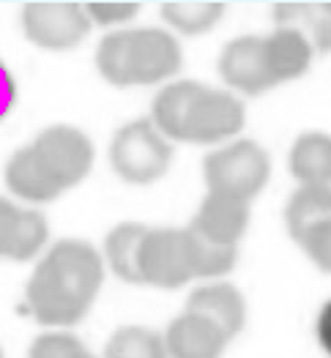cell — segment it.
<instances>
[{"mask_svg": "<svg viewBox=\"0 0 331 358\" xmlns=\"http://www.w3.org/2000/svg\"><path fill=\"white\" fill-rule=\"evenodd\" d=\"M101 282L104 263L88 241H58L30 273L25 290L30 315L41 326H74L88 315Z\"/></svg>", "mask_w": 331, "mask_h": 358, "instance_id": "1", "label": "cell"}, {"mask_svg": "<svg viewBox=\"0 0 331 358\" xmlns=\"http://www.w3.org/2000/svg\"><path fill=\"white\" fill-rule=\"evenodd\" d=\"M93 143L74 126H50L6 164V186L28 203H52L66 189L83 183L93 167Z\"/></svg>", "mask_w": 331, "mask_h": 358, "instance_id": "2", "label": "cell"}, {"mask_svg": "<svg viewBox=\"0 0 331 358\" xmlns=\"http://www.w3.org/2000/svg\"><path fill=\"white\" fill-rule=\"evenodd\" d=\"M183 63L178 38L164 28H123L107 33L96 50L99 74L118 88L156 85L176 77Z\"/></svg>", "mask_w": 331, "mask_h": 358, "instance_id": "3", "label": "cell"}, {"mask_svg": "<svg viewBox=\"0 0 331 358\" xmlns=\"http://www.w3.org/2000/svg\"><path fill=\"white\" fill-rule=\"evenodd\" d=\"M203 178L211 194H227L249 203L271 178V159L255 140H236L203 159Z\"/></svg>", "mask_w": 331, "mask_h": 358, "instance_id": "4", "label": "cell"}, {"mask_svg": "<svg viewBox=\"0 0 331 358\" xmlns=\"http://www.w3.org/2000/svg\"><path fill=\"white\" fill-rule=\"evenodd\" d=\"M140 285L178 290L189 279H197L195 238L186 227H156L148 230L137 249Z\"/></svg>", "mask_w": 331, "mask_h": 358, "instance_id": "5", "label": "cell"}, {"mask_svg": "<svg viewBox=\"0 0 331 358\" xmlns=\"http://www.w3.org/2000/svg\"><path fill=\"white\" fill-rule=\"evenodd\" d=\"M110 162L118 178L134 186L156 183L173 162V145L153 129L148 118L120 126L110 145Z\"/></svg>", "mask_w": 331, "mask_h": 358, "instance_id": "6", "label": "cell"}, {"mask_svg": "<svg viewBox=\"0 0 331 358\" xmlns=\"http://www.w3.org/2000/svg\"><path fill=\"white\" fill-rule=\"evenodd\" d=\"M244 120H246V110L239 96H233L230 90L195 83L183 110L178 143H195V145L222 143L239 134L244 129Z\"/></svg>", "mask_w": 331, "mask_h": 358, "instance_id": "7", "label": "cell"}, {"mask_svg": "<svg viewBox=\"0 0 331 358\" xmlns=\"http://www.w3.org/2000/svg\"><path fill=\"white\" fill-rule=\"evenodd\" d=\"M285 224L290 238L307 252L321 271L331 268V189L329 186H299L288 206Z\"/></svg>", "mask_w": 331, "mask_h": 358, "instance_id": "8", "label": "cell"}, {"mask_svg": "<svg viewBox=\"0 0 331 358\" xmlns=\"http://www.w3.org/2000/svg\"><path fill=\"white\" fill-rule=\"evenodd\" d=\"M22 30L47 52L74 50L90 33L85 8L74 0H33L22 6Z\"/></svg>", "mask_w": 331, "mask_h": 358, "instance_id": "9", "label": "cell"}, {"mask_svg": "<svg viewBox=\"0 0 331 358\" xmlns=\"http://www.w3.org/2000/svg\"><path fill=\"white\" fill-rule=\"evenodd\" d=\"M219 74L227 88L246 96H260L274 88L263 55V36H241L227 41L219 52Z\"/></svg>", "mask_w": 331, "mask_h": 358, "instance_id": "10", "label": "cell"}, {"mask_svg": "<svg viewBox=\"0 0 331 358\" xmlns=\"http://www.w3.org/2000/svg\"><path fill=\"white\" fill-rule=\"evenodd\" d=\"M249 203L209 192L186 230L216 246H239L241 236L249 227Z\"/></svg>", "mask_w": 331, "mask_h": 358, "instance_id": "11", "label": "cell"}, {"mask_svg": "<svg viewBox=\"0 0 331 358\" xmlns=\"http://www.w3.org/2000/svg\"><path fill=\"white\" fill-rule=\"evenodd\" d=\"M47 236L50 227L44 213L17 208L11 200L0 197V257L30 260L44 249Z\"/></svg>", "mask_w": 331, "mask_h": 358, "instance_id": "12", "label": "cell"}, {"mask_svg": "<svg viewBox=\"0 0 331 358\" xmlns=\"http://www.w3.org/2000/svg\"><path fill=\"white\" fill-rule=\"evenodd\" d=\"M162 339L167 358H222L230 342L211 320L195 312H181Z\"/></svg>", "mask_w": 331, "mask_h": 358, "instance_id": "13", "label": "cell"}, {"mask_svg": "<svg viewBox=\"0 0 331 358\" xmlns=\"http://www.w3.org/2000/svg\"><path fill=\"white\" fill-rule=\"evenodd\" d=\"M183 312L203 315L227 339L239 336L244 323H246V301L239 293V287H233L227 282H211V285L197 287L189 296Z\"/></svg>", "mask_w": 331, "mask_h": 358, "instance_id": "14", "label": "cell"}, {"mask_svg": "<svg viewBox=\"0 0 331 358\" xmlns=\"http://www.w3.org/2000/svg\"><path fill=\"white\" fill-rule=\"evenodd\" d=\"M263 55L269 66V77L274 85L296 80L307 74L312 63V44L299 28H276L274 33L263 36Z\"/></svg>", "mask_w": 331, "mask_h": 358, "instance_id": "15", "label": "cell"}, {"mask_svg": "<svg viewBox=\"0 0 331 358\" xmlns=\"http://www.w3.org/2000/svg\"><path fill=\"white\" fill-rule=\"evenodd\" d=\"M290 173L301 186H329L331 137L326 131H307L293 143L288 156Z\"/></svg>", "mask_w": 331, "mask_h": 358, "instance_id": "16", "label": "cell"}, {"mask_svg": "<svg viewBox=\"0 0 331 358\" xmlns=\"http://www.w3.org/2000/svg\"><path fill=\"white\" fill-rule=\"evenodd\" d=\"M146 233H148V227L140 224V222H120L104 238V260H107V266L113 268V273L118 279L129 282V285H140L137 249H140V241L146 238Z\"/></svg>", "mask_w": 331, "mask_h": 358, "instance_id": "17", "label": "cell"}, {"mask_svg": "<svg viewBox=\"0 0 331 358\" xmlns=\"http://www.w3.org/2000/svg\"><path fill=\"white\" fill-rule=\"evenodd\" d=\"M225 3L219 0H173L162 6V20L183 36H200L219 25Z\"/></svg>", "mask_w": 331, "mask_h": 358, "instance_id": "18", "label": "cell"}, {"mask_svg": "<svg viewBox=\"0 0 331 358\" xmlns=\"http://www.w3.org/2000/svg\"><path fill=\"white\" fill-rule=\"evenodd\" d=\"M104 358H167L162 334L146 326H123L104 348Z\"/></svg>", "mask_w": 331, "mask_h": 358, "instance_id": "19", "label": "cell"}, {"mask_svg": "<svg viewBox=\"0 0 331 358\" xmlns=\"http://www.w3.org/2000/svg\"><path fill=\"white\" fill-rule=\"evenodd\" d=\"M28 358H96L85 342H80L74 334L66 331H50L33 339Z\"/></svg>", "mask_w": 331, "mask_h": 358, "instance_id": "20", "label": "cell"}, {"mask_svg": "<svg viewBox=\"0 0 331 358\" xmlns=\"http://www.w3.org/2000/svg\"><path fill=\"white\" fill-rule=\"evenodd\" d=\"M195 238V255H197V276L200 279H216V276H225L230 273L236 266V257H239V249L236 246H216L209 241Z\"/></svg>", "mask_w": 331, "mask_h": 358, "instance_id": "21", "label": "cell"}, {"mask_svg": "<svg viewBox=\"0 0 331 358\" xmlns=\"http://www.w3.org/2000/svg\"><path fill=\"white\" fill-rule=\"evenodd\" d=\"M83 8H85L90 28L93 25H104V28L123 25L140 14V3H134V0H93Z\"/></svg>", "mask_w": 331, "mask_h": 358, "instance_id": "22", "label": "cell"}, {"mask_svg": "<svg viewBox=\"0 0 331 358\" xmlns=\"http://www.w3.org/2000/svg\"><path fill=\"white\" fill-rule=\"evenodd\" d=\"M14 99H17V85H14L11 74H8V69L0 63V120L6 118V113L11 110Z\"/></svg>", "mask_w": 331, "mask_h": 358, "instance_id": "23", "label": "cell"}, {"mask_svg": "<svg viewBox=\"0 0 331 358\" xmlns=\"http://www.w3.org/2000/svg\"><path fill=\"white\" fill-rule=\"evenodd\" d=\"M0 358H3V350H0Z\"/></svg>", "mask_w": 331, "mask_h": 358, "instance_id": "24", "label": "cell"}]
</instances>
